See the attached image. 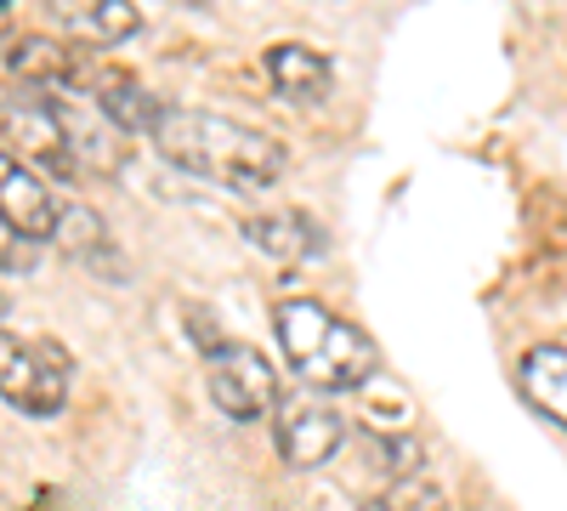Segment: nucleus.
<instances>
[{"instance_id":"nucleus-1","label":"nucleus","mask_w":567,"mask_h":511,"mask_svg":"<svg viewBox=\"0 0 567 511\" xmlns=\"http://www.w3.org/2000/svg\"><path fill=\"white\" fill-rule=\"evenodd\" d=\"M154 149L194 171L205 182H221L233 194H261L284 176V149L272 143L267 131L245 125V120H227V114H205V109H171L154 125Z\"/></svg>"},{"instance_id":"nucleus-2","label":"nucleus","mask_w":567,"mask_h":511,"mask_svg":"<svg viewBox=\"0 0 567 511\" xmlns=\"http://www.w3.org/2000/svg\"><path fill=\"white\" fill-rule=\"evenodd\" d=\"M272 336H278V352L296 376L318 392H352L374 376V341L358 330V324L336 318L329 307L307 302V296H290L272 307Z\"/></svg>"},{"instance_id":"nucleus-3","label":"nucleus","mask_w":567,"mask_h":511,"mask_svg":"<svg viewBox=\"0 0 567 511\" xmlns=\"http://www.w3.org/2000/svg\"><path fill=\"white\" fill-rule=\"evenodd\" d=\"M205 387H210V403L239 427L278 409V369L245 341H227L216 358H205Z\"/></svg>"},{"instance_id":"nucleus-4","label":"nucleus","mask_w":567,"mask_h":511,"mask_svg":"<svg viewBox=\"0 0 567 511\" xmlns=\"http://www.w3.org/2000/svg\"><path fill=\"white\" fill-rule=\"evenodd\" d=\"M0 398H7L12 409H23V415H34V421L58 415L63 398H69V369L45 347L12 336L7 324H0Z\"/></svg>"},{"instance_id":"nucleus-5","label":"nucleus","mask_w":567,"mask_h":511,"mask_svg":"<svg viewBox=\"0 0 567 511\" xmlns=\"http://www.w3.org/2000/svg\"><path fill=\"white\" fill-rule=\"evenodd\" d=\"M272 438H278L284 467L312 472V467H329V460H336L347 427H341V415L329 409L323 398L301 392V398H278V409H272Z\"/></svg>"},{"instance_id":"nucleus-6","label":"nucleus","mask_w":567,"mask_h":511,"mask_svg":"<svg viewBox=\"0 0 567 511\" xmlns=\"http://www.w3.org/2000/svg\"><path fill=\"white\" fill-rule=\"evenodd\" d=\"M0 136H7V143H18L23 154H34L52 176H63V182L80 176V160H74L69 136H63V125H58V109H52V98H45V91H23V98L0 103Z\"/></svg>"},{"instance_id":"nucleus-7","label":"nucleus","mask_w":567,"mask_h":511,"mask_svg":"<svg viewBox=\"0 0 567 511\" xmlns=\"http://www.w3.org/2000/svg\"><path fill=\"white\" fill-rule=\"evenodd\" d=\"M0 216H7L29 245L52 239L58 216H63V205L52 200V188H45V176L29 171L23 160H12L7 149H0Z\"/></svg>"},{"instance_id":"nucleus-8","label":"nucleus","mask_w":567,"mask_h":511,"mask_svg":"<svg viewBox=\"0 0 567 511\" xmlns=\"http://www.w3.org/2000/svg\"><path fill=\"white\" fill-rule=\"evenodd\" d=\"M267 80L284 103H296V109H312L323 103L329 91H336V69H329L323 52H312V45L301 40H278L272 52H267Z\"/></svg>"},{"instance_id":"nucleus-9","label":"nucleus","mask_w":567,"mask_h":511,"mask_svg":"<svg viewBox=\"0 0 567 511\" xmlns=\"http://www.w3.org/2000/svg\"><path fill=\"white\" fill-rule=\"evenodd\" d=\"M245 234L256 251H267L272 262H312L323 256V227L307 211H272V216H250Z\"/></svg>"},{"instance_id":"nucleus-10","label":"nucleus","mask_w":567,"mask_h":511,"mask_svg":"<svg viewBox=\"0 0 567 511\" xmlns=\"http://www.w3.org/2000/svg\"><path fill=\"white\" fill-rule=\"evenodd\" d=\"M516 381H523V398L545 415V421L567 427V347L561 341H545L523 358L516 369Z\"/></svg>"},{"instance_id":"nucleus-11","label":"nucleus","mask_w":567,"mask_h":511,"mask_svg":"<svg viewBox=\"0 0 567 511\" xmlns=\"http://www.w3.org/2000/svg\"><path fill=\"white\" fill-rule=\"evenodd\" d=\"M7 69L29 85V91H63V85H80V63H74V52H63L58 40H45V34H29V40H18L12 45V58H7Z\"/></svg>"},{"instance_id":"nucleus-12","label":"nucleus","mask_w":567,"mask_h":511,"mask_svg":"<svg viewBox=\"0 0 567 511\" xmlns=\"http://www.w3.org/2000/svg\"><path fill=\"white\" fill-rule=\"evenodd\" d=\"M52 245H58V251H69V256H74V262H85V267H109V273L120 278V256H114V245H109V227H103V216H97V211H85V205H63Z\"/></svg>"},{"instance_id":"nucleus-13","label":"nucleus","mask_w":567,"mask_h":511,"mask_svg":"<svg viewBox=\"0 0 567 511\" xmlns=\"http://www.w3.org/2000/svg\"><path fill=\"white\" fill-rule=\"evenodd\" d=\"M58 18H63L69 29H80L85 40H103V45L131 40V34L142 29V12L131 7V0H91V7H80V0H63Z\"/></svg>"},{"instance_id":"nucleus-14","label":"nucleus","mask_w":567,"mask_h":511,"mask_svg":"<svg viewBox=\"0 0 567 511\" xmlns=\"http://www.w3.org/2000/svg\"><path fill=\"white\" fill-rule=\"evenodd\" d=\"M381 505H392V511H443V489L425 483V478H398Z\"/></svg>"},{"instance_id":"nucleus-15","label":"nucleus","mask_w":567,"mask_h":511,"mask_svg":"<svg viewBox=\"0 0 567 511\" xmlns=\"http://www.w3.org/2000/svg\"><path fill=\"white\" fill-rule=\"evenodd\" d=\"M0 267H7V273H29L34 267V245L18 234L7 216H0Z\"/></svg>"},{"instance_id":"nucleus-16","label":"nucleus","mask_w":567,"mask_h":511,"mask_svg":"<svg viewBox=\"0 0 567 511\" xmlns=\"http://www.w3.org/2000/svg\"><path fill=\"white\" fill-rule=\"evenodd\" d=\"M182 318H187V336H194V347H199V352H205V358H216V352H221V347H227V336H221V330H216V318H210V313H205V307H187V313H182Z\"/></svg>"},{"instance_id":"nucleus-17","label":"nucleus","mask_w":567,"mask_h":511,"mask_svg":"<svg viewBox=\"0 0 567 511\" xmlns=\"http://www.w3.org/2000/svg\"><path fill=\"white\" fill-rule=\"evenodd\" d=\"M0 318H7V296H0Z\"/></svg>"},{"instance_id":"nucleus-18","label":"nucleus","mask_w":567,"mask_h":511,"mask_svg":"<svg viewBox=\"0 0 567 511\" xmlns=\"http://www.w3.org/2000/svg\"><path fill=\"white\" fill-rule=\"evenodd\" d=\"M369 511H392V505H369Z\"/></svg>"}]
</instances>
